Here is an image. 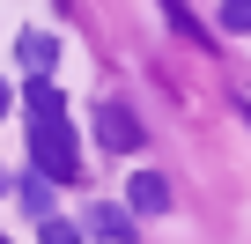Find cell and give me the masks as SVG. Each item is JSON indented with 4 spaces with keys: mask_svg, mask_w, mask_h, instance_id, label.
Here are the masks:
<instances>
[{
    "mask_svg": "<svg viewBox=\"0 0 251 244\" xmlns=\"http://www.w3.org/2000/svg\"><path fill=\"white\" fill-rule=\"evenodd\" d=\"M30 170H37V178H59V185L81 170L74 118H30Z\"/></svg>",
    "mask_w": 251,
    "mask_h": 244,
    "instance_id": "1",
    "label": "cell"
},
{
    "mask_svg": "<svg viewBox=\"0 0 251 244\" xmlns=\"http://www.w3.org/2000/svg\"><path fill=\"white\" fill-rule=\"evenodd\" d=\"M96 134H103L111 156H133V148H141V118L126 111V104H96Z\"/></svg>",
    "mask_w": 251,
    "mask_h": 244,
    "instance_id": "2",
    "label": "cell"
},
{
    "mask_svg": "<svg viewBox=\"0 0 251 244\" xmlns=\"http://www.w3.org/2000/svg\"><path fill=\"white\" fill-rule=\"evenodd\" d=\"M126 207H133V215H163L170 207V185L155 170H133V178H126Z\"/></svg>",
    "mask_w": 251,
    "mask_h": 244,
    "instance_id": "3",
    "label": "cell"
},
{
    "mask_svg": "<svg viewBox=\"0 0 251 244\" xmlns=\"http://www.w3.org/2000/svg\"><path fill=\"white\" fill-rule=\"evenodd\" d=\"M15 104H23V111H30V118H67V96H59V89H52V81H45V74H37V81H30V89H23V96H15Z\"/></svg>",
    "mask_w": 251,
    "mask_h": 244,
    "instance_id": "4",
    "label": "cell"
},
{
    "mask_svg": "<svg viewBox=\"0 0 251 244\" xmlns=\"http://www.w3.org/2000/svg\"><path fill=\"white\" fill-rule=\"evenodd\" d=\"M8 185H15V200H23V207H30L37 222L52 215V178H37V170H23V178H8Z\"/></svg>",
    "mask_w": 251,
    "mask_h": 244,
    "instance_id": "5",
    "label": "cell"
},
{
    "mask_svg": "<svg viewBox=\"0 0 251 244\" xmlns=\"http://www.w3.org/2000/svg\"><path fill=\"white\" fill-rule=\"evenodd\" d=\"M52 59H59V37H52V30H30V37H23V67H30V74H52Z\"/></svg>",
    "mask_w": 251,
    "mask_h": 244,
    "instance_id": "6",
    "label": "cell"
},
{
    "mask_svg": "<svg viewBox=\"0 0 251 244\" xmlns=\"http://www.w3.org/2000/svg\"><path fill=\"white\" fill-rule=\"evenodd\" d=\"M89 222H96V237H111V244H126V237H133V207H96Z\"/></svg>",
    "mask_w": 251,
    "mask_h": 244,
    "instance_id": "7",
    "label": "cell"
},
{
    "mask_svg": "<svg viewBox=\"0 0 251 244\" xmlns=\"http://www.w3.org/2000/svg\"><path fill=\"white\" fill-rule=\"evenodd\" d=\"M222 30H229V37L251 30V0H222Z\"/></svg>",
    "mask_w": 251,
    "mask_h": 244,
    "instance_id": "8",
    "label": "cell"
},
{
    "mask_svg": "<svg viewBox=\"0 0 251 244\" xmlns=\"http://www.w3.org/2000/svg\"><path fill=\"white\" fill-rule=\"evenodd\" d=\"M45 244H81V229H74V222H59V215H45Z\"/></svg>",
    "mask_w": 251,
    "mask_h": 244,
    "instance_id": "9",
    "label": "cell"
},
{
    "mask_svg": "<svg viewBox=\"0 0 251 244\" xmlns=\"http://www.w3.org/2000/svg\"><path fill=\"white\" fill-rule=\"evenodd\" d=\"M8 104H15V89H8V81H0V118H8Z\"/></svg>",
    "mask_w": 251,
    "mask_h": 244,
    "instance_id": "10",
    "label": "cell"
},
{
    "mask_svg": "<svg viewBox=\"0 0 251 244\" xmlns=\"http://www.w3.org/2000/svg\"><path fill=\"white\" fill-rule=\"evenodd\" d=\"M8 178H15V170H0V192H8Z\"/></svg>",
    "mask_w": 251,
    "mask_h": 244,
    "instance_id": "11",
    "label": "cell"
},
{
    "mask_svg": "<svg viewBox=\"0 0 251 244\" xmlns=\"http://www.w3.org/2000/svg\"><path fill=\"white\" fill-rule=\"evenodd\" d=\"M0 244H15V237H0Z\"/></svg>",
    "mask_w": 251,
    "mask_h": 244,
    "instance_id": "12",
    "label": "cell"
}]
</instances>
